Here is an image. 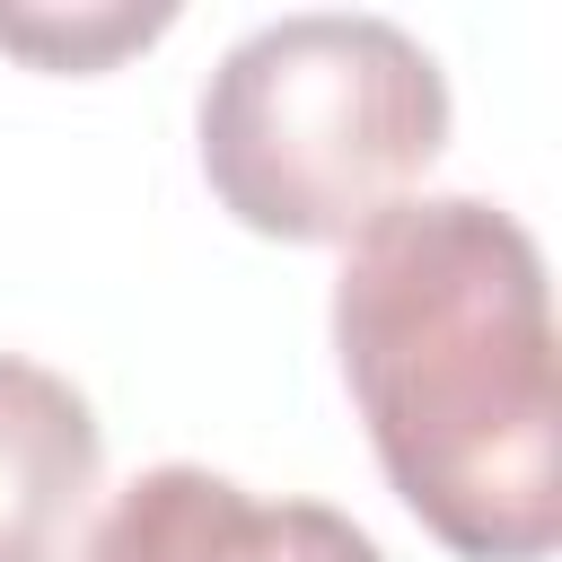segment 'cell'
Here are the masks:
<instances>
[{
  "label": "cell",
  "instance_id": "obj_1",
  "mask_svg": "<svg viewBox=\"0 0 562 562\" xmlns=\"http://www.w3.org/2000/svg\"><path fill=\"white\" fill-rule=\"evenodd\" d=\"M334 351L395 501L465 562L562 536V395L536 237L483 193H404L334 272Z\"/></svg>",
  "mask_w": 562,
  "mask_h": 562
},
{
  "label": "cell",
  "instance_id": "obj_2",
  "mask_svg": "<svg viewBox=\"0 0 562 562\" xmlns=\"http://www.w3.org/2000/svg\"><path fill=\"white\" fill-rule=\"evenodd\" d=\"M202 176L255 237L351 246L395 211L448 140V79L430 44L369 9H290L220 53L202 79Z\"/></svg>",
  "mask_w": 562,
  "mask_h": 562
},
{
  "label": "cell",
  "instance_id": "obj_3",
  "mask_svg": "<svg viewBox=\"0 0 562 562\" xmlns=\"http://www.w3.org/2000/svg\"><path fill=\"white\" fill-rule=\"evenodd\" d=\"M79 562H386L325 501H263L211 465H149L114 492Z\"/></svg>",
  "mask_w": 562,
  "mask_h": 562
},
{
  "label": "cell",
  "instance_id": "obj_4",
  "mask_svg": "<svg viewBox=\"0 0 562 562\" xmlns=\"http://www.w3.org/2000/svg\"><path fill=\"white\" fill-rule=\"evenodd\" d=\"M105 483V430L88 395L0 351V562H79L88 501Z\"/></svg>",
  "mask_w": 562,
  "mask_h": 562
},
{
  "label": "cell",
  "instance_id": "obj_5",
  "mask_svg": "<svg viewBox=\"0 0 562 562\" xmlns=\"http://www.w3.org/2000/svg\"><path fill=\"white\" fill-rule=\"evenodd\" d=\"M176 9H0V53H26L44 70H105L114 53L167 35Z\"/></svg>",
  "mask_w": 562,
  "mask_h": 562
}]
</instances>
